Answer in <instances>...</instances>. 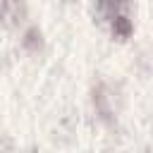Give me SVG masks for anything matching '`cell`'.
<instances>
[{
    "instance_id": "obj_1",
    "label": "cell",
    "mask_w": 153,
    "mask_h": 153,
    "mask_svg": "<svg viewBox=\"0 0 153 153\" xmlns=\"http://www.w3.org/2000/svg\"><path fill=\"white\" fill-rule=\"evenodd\" d=\"M98 22L110 31L112 38L127 41L134 33V19H131V5L129 0H93Z\"/></svg>"
},
{
    "instance_id": "obj_2",
    "label": "cell",
    "mask_w": 153,
    "mask_h": 153,
    "mask_svg": "<svg viewBox=\"0 0 153 153\" xmlns=\"http://www.w3.org/2000/svg\"><path fill=\"white\" fill-rule=\"evenodd\" d=\"M24 45H26L29 50H38V45H41V31H38L36 26L26 31V36H24Z\"/></svg>"
}]
</instances>
